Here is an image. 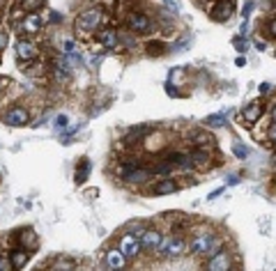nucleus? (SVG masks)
Listing matches in <instances>:
<instances>
[{"mask_svg":"<svg viewBox=\"0 0 276 271\" xmlns=\"http://www.w3.org/2000/svg\"><path fill=\"white\" fill-rule=\"evenodd\" d=\"M101 21H104V9H101V7H92V9H88V12H81V14L76 16L74 28L81 32V35H85V32L99 28V25H101Z\"/></svg>","mask_w":276,"mask_h":271,"instance_id":"obj_1","label":"nucleus"},{"mask_svg":"<svg viewBox=\"0 0 276 271\" xmlns=\"http://www.w3.org/2000/svg\"><path fill=\"white\" fill-rule=\"evenodd\" d=\"M189 250L194 253V255H214L219 248V241L214 234H209V232H202L198 234V237H194L191 239V244H189Z\"/></svg>","mask_w":276,"mask_h":271,"instance_id":"obj_2","label":"nucleus"},{"mask_svg":"<svg viewBox=\"0 0 276 271\" xmlns=\"http://www.w3.org/2000/svg\"><path fill=\"white\" fill-rule=\"evenodd\" d=\"M184 250H187V244L177 237H161L157 246V253L161 257H168V260H175V257L184 255Z\"/></svg>","mask_w":276,"mask_h":271,"instance_id":"obj_3","label":"nucleus"},{"mask_svg":"<svg viewBox=\"0 0 276 271\" xmlns=\"http://www.w3.org/2000/svg\"><path fill=\"white\" fill-rule=\"evenodd\" d=\"M118 250L127 257V260H131V257H136L141 253V241H138V237H134V234H125V237L120 239Z\"/></svg>","mask_w":276,"mask_h":271,"instance_id":"obj_4","label":"nucleus"},{"mask_svg":"<svg viewBox=\"0 0 276 271\" xmlns=\"http://www.w3.org/2000/svg\"><path fill=\"white\" fill-rule=\"evenodd\" d=\"M232 12H235V0H217L214 7H212V19L224 23L232 16Z\"/></svg>","mask_w":276,"mask_h":271,"instance_id":"obj_5","label":"nucleus"},{"mask_svg":"<svg viewBox=\"0 0 276 271\" xmlns=\"http://www.w3.org/2000/svg\"><path fill=\"white\" fill-rule=\"evenodd\" d=\"M127 25H129V30H134V32H150V28H152L150 19L143 12H131L127 16Z\"/></svg>","mask_w":276,"mask_h":271,"instance_id":"obj_6","label":"nucleus"},{"mask_svg":"<svg viewBox=\"0 0 276 271\" xmlns=\"http://www.w3.org/2000/svg\"><path fill=\"white\" fill-rule=\"evenodd\" d=\"M16 58L21 62H30L37 58V46L28 42V39H21V42H16Z\"/></svg>","mask_w":276,"mask_h":271,"instance_id":"obj_7","label":"nucleus"},{"mask_svg":"<svg viewBox=\"0 0 276 271\" xmlns=\"http://www.w3.org/2000/svg\"><path fill=\"white\" fill-rule=\"evenodd\" d=\"M161 237L164 234L159 232V230H143V234H141V248H145V250H157V246H159V241H161Z\"/></svg>","mask_w":276,"mask_h":271,"instance_id":"obj_8","label":"nucleus"},{"mask_svg":"<svg viewBox=\"0 0 276 271\" xmlns=\"http://www.w3.org/2000/svg\"><path fill=\"white\" fill-rule=\"evenodd\" d=\"M207 269H212V271H226V269H230V255H228L226 250H217L214 255L209 257Z\"/></svg>","mask_w":276,"mask_h":271,"instance_id":"obj_9","label":"nucleus"},{"mask_svg":"<svg viewBox=\"0 0 276 271\" xmlns=\"http://www.w3.org/2000/svg\"><path fill=\"white\" fill-rule=\"evenodd\" d=\"M28 111L25 108H21V106H14L12 111L7 113V124L9 127H25L28 124Z\"/></svg>","mask_w":276,"mask_h":271,"instance_id":"obj_10","label":"nucleus"},{"mask_svg":"<svg viewBox=\"0 0 276 271\" xmlns=\"http://www.w3.org/2000/svg\"><path fill=\"white\" fill-rule=\"evenodd\" d=\"M150 170H145V168H131V170H127V173H122V180L125 181H131V184H138V181H148L150 180Z\"/></svg>","mask_w":276,"mask_h":271,"instance_id":"obj_11","label":"nucleus"},{"mask_svg":"<svg viewBox=\"0 0 276 271\" xmlns=\"http://www.w3.org/2000/svg\"><path fill=\"white\" fill-rule=\"evenodd\" d=\"M97 39L104 44V48H115V46H118V42H120L118 32L113 30V28H104V30H99L97 32Z\"/></svg>","mask_w":276,"mask_h":271,"instance_id":"obj_12","label":"nucleus"},{"mask_svg":"<svg viewBox=\"0 0 276 271\" xmlns=\"http://www.w3.org/2000/svg\"><path fill=\"white\" fill-rule=\"evenodd\" d=\"M175 191H177V181L171 180V177H164V180H159L157 184H154V193H157V196H171Z\"/></svg>","mask_w":276,"mask_h":271,"instance_id":"obj_13","label":"nucleus"},{"mask_svg":"<svg viewBox=\"0 0 276 271\" xmlns=\"http://www.w3.org/2000/svg\"><path fill=\"white\" fill-rule=\"evenodd\" d=\"M28 260H30V250L28 248H16V250L9 253V262H12L14 269H23Z\"/></svg>","mask_w":276,"mask_h":271,"instance_id":"obj_14","label":"nucleus"},{"mask_svg":"<svg viewBox=\"0 0 276 271\" xmlns=\"http://www.w3.org/2000/svg\"><path fill=\"white\" fill-rule=\"evenodd\" d=\"M39 28H42V19H39V14H35V12H28V16L23 19V23H21V30L23 32H37Z\"/></svg>","mask_w":276,"mask_h":271,"instance_id":"obj_15","label":"nucleus"},{"mask_svg":"<svg viewBox=\"0 0 276 271\" xmlns=\"http://www.w3.org/2000/svg\"><path fill=\"white\" fill-rule=\"evenodd\" d=\"M106 264H108V269H125L127 257L122 255L118 248H113V250H108V255H106Z\"/></svg>","mask_w":276,"mask_h":271,"instance_id":"obj_16","label":"nucleus"},{"mask_svg":"<svg viewBox=\"0 0 276 271\" xmlns=\"http://www.w3.org/2000/svg\"><path fill=\"white\" fill-rule=\"evenodd\" d=\"M262 111H265V104L262 101H251V104L247 106V111H244V120L247 122H258L260 120Z\"/></svg>","mask_w":276,"mask_h":271,"instance_id":"obj_17","label":"nucleus"},{"mask_svg":"<svg viewBox=\"0 0 276 271\" xmlns=\"http://www.w3.org/2000/svg\"><path fill=\"white\" fill-rule=\"evenodd\" d=\"M189 158H191L194 168H205V166H209V154H207V152H202V150H196Z\"/></svg>","mask_w":276,"mask_h":271,"instance_id":"obj_18","label":"nucleus"},{"mask_svg":"<svg viewBox=\"0 0 276 271\" xmlns=\"http://www.w3.org/2000/svg\"><path fill=\"white\" fill-rule=\"evenodd\" d=\"M88 173H90V161L83 158L81 163H78V168H76V184H83L85 177H88Z\"/></svg>","mask_w":276,"mask_h":271,"instance_id":"obj_19","label":"nucleus"},{"mask_svg":"<svg viewBox=\"0 0 276 271\" xmlns=\"http://www.w3.org/2000/svg\"><path fill=\"white\" fill-rule=\"evenodd\" d=\"M46 0H21V7L25 12H37L39 7H44Z\"/></svg>","mask_w":276,"mask_h":271,"instance_id":"obj_20","label":"nucleus"},{"mask_svg":"<svg viewBox=\"0 0 276 271\" xmlns=\"http://www.w3.org/2000/svg\"><path fill=\"white\" fill-rule=\"evenodd\" d=\"M62 51H65V55H74V53H76V42H74V39H65Z\"/></svg>","mask_w":276,"mask_h":271,"instance_id":"obj_21","label":"nucleus"},{"mask_svg":"<svg viewBox=\"0 0 276 271\" xmlns=\"http://www.w3.org/2000/svg\"><path fill=\"white\" fill-rule=\"evenodd\" d=\"M207 124H209V127H224L226 117H224V115H212V117H207Z\"/></svg>","mask_w":276,"mask_h":271,"instance_id":"obj_22","label":"nucleus"},{"mask_svg":"<svg viewBox=\"0 0 276 271\" xmlns=\"http://www.w3.org/2000/svg\"><path fill=\"white\" fill-rule=\"evenodd\" d=\"M69 124V117L67 115H58V117H55V129H65Z\"/></svg>","mask_w":276,"mask_h":271,"instance_id":"obj_23","label":"nucleus"},{"mask_svg":"<svg viewBox=\"0 0 276 271\" xmlns=\"http://www.w3.org/2000/svg\"><path fill=\"white\" fill-rule=\"evenodd\" d=\"M232 152H235L239 158H247V154H249V150L244 147V145H235V147H232Z\"/></svg>","mask_w":276,"mask_h":271,"instance_id":"obj_24","label":"nucleus"},{"mask_svg":"<svg viewBox=\"0 0 276 271\" xmlns=\"http://www.w3.org/2000/svg\"><path fill=\"white\" fill-rule=\"evenodd\" d=\"M164 5H166L168 9H171L173 14H177V12H179V5L175 2V0H164Z\"/></svg>","mask_w":276,"mask_h":271,"instance_id":"obj_25","label":"nucleus"},{"mask_svg":"<svg viewBox=\"0 0 276 271\" xmlns=\"http://www.w3.org/2000/svg\"><path fill=\"white\" fill-rule=\"evenodd\" d=\"M72 267H74V262H72V260H67V262L62 260V262H58L55 267H53V269H72Z\"/></svg>","mask_w":276,"mask_h":271,"instance_id":"obj_26","label":"nucleus"},{"mask_svg":"<svg viewBox=\"0 0 276 271\" xmlns=\"http://www.w3.org/2000/svg\"><path fill=\"white\" fill-rule=\"evenodd\" d=\"M251 9H253V2H251V0H249L247 5H244V12H242V16H244V19H247V16L251 14Z\"/></svg>","mask_w":276,"mask_h":271,"instance_id":"obj_27","label":"nucleus"},{"mask_svg":"<svg viewBox=\"0 0 276 271\" xmlns=\"http://www.w3.org/2000/svg\"><path fill=\"white\" fill-rule=\"evenodd\" d=\"M232 42H235V46H237V51H247V48H244V42H242V37H235Z\"/></svg>","mask_w":276,"mask_h":271,"instance_id":"obj_28","label":"nucleus"},{"mask_svg":"<svg viewBox=\"0 0 276 271\" xmlns=\"http://www.w3.org/2000/svg\"><path fill=\"white\" fill-rule=\"evenodd\" d=\"M272 90H274V88H272V83H262V85H260V92H262V94H267V92H272Z\"/></svg>","mask_w":276,"mask_h":271,"instance_id":"obj_29","label":"nucleus"},{"mask_svg":"<svg viewBox=\"0 0 276 271\" xmlns=\"http://www.w3.org/2000/svg\"><path fill=\"white\" fill-rule=\"evenodd\" d=\"M5 46H7V35L0 32V48H5Z\"/></svg>","mask_w":276,"mask_h":271,"instance_id":"obj_30","label":"nucleus"},{"mask_svg":"<svg viewBox=\"0 0 276 271\" xmlns=\"http://www.w3.org/2000/svg\"><path fill=\"white\" fill-rule=\"evenodd\" d=\"M221 191H224V188H217V191H212V193H209V200H214V198H219V196H221Z\"/></svg>","mask_w":276,"mask_h":271,"instance_id":"obj_31","label":"nucleus"},{"mask_svg":"<svg viewBox=\"0 0 276 271\" xmlns=\"http://www.w3.org/2000/svg\"><path fill=\"white\" fill-rule=\"evenodd\" d=\"M157 48H161V44H157V42L150 44V53H157Z\"/></svg>","mask_w":276,"mask_h":271,"instance_id":"obj_32","label":"nucleus"},{"mask_svg":"<svg viewBox=\"0 0 276 271\" xmlns=\"http://www.w3.org/2000/svg\"><path fill=\"white\" fill-rule=\"evenodd\" d=\"M0 269H5V262H2V260H0Z\"/></svg>","mask_w":276,"mask_h":271,"instance_id":"obj_33","label":"nucleus"}]
</instances>
